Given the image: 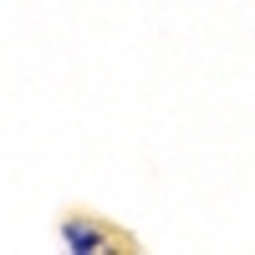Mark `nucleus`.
<instances>
[{"mask_svg": "<svg viewBox=\"0 0 255 255\" xmlns=\"http://www.w3.org/2000/svg\"><path fill=\"white\" fill-rule=\"evenodd\" d=\"M61 240H67L72 250H108V245H128V240H113V230H97L87 215H67V225H61Z\"/></svg>", "mask_w": 255, "mask_h": 255, "instance_id": "1", "label": "nucleus"}]
</instances>
